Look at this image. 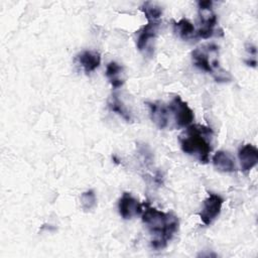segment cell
Listing matches in <instances>:
<instances>
[{"label": "cell", "instance_id": "cell-1", "mask_svg": "<svg viewBox=\"0 0 258 258\" xmlns=\"http://www.w3.org/2000/svg\"><path fill=\"white\" fill-rule=\"evenodd\" d=\"M142 221L151 235V246L154 249H163L178 230V219L173 213L161 212L148 204L144 205Z\"/></svg>", "mask_w": 258, "mask_h": 258}, {"label": "cell", "instance_id": "cell-2", "mask_svg": "<svg viewBox=\"0 0 258 258\" xmlns=\"http://www.w3.org/2000/svg\"><path fill=\"white\" fill-rule=\"evenodd\" d=\"M212 136L213 131L210 127L195 124L188 126L178 140L184 153L195 157L202 163H208L212 151Z\"/></svg>", "mask_w": 258, "mask_h": 258}, {"label": "cell", "instance_id": "cell-3", "mask_svg": "<svg viewBox=\"0 0 258 258\" xmlns=\"http://www.w3.org/2000/svg\"><path fill=\"white\" fill-rule=\"evenodd\" d=\"M218 55L219 47L213 43L197 47L191 51V59L197 68L211 74L219 83L230 82L232 76L220 66Z\"/></svg>", "mask_w": 258, "mask_h": 258}, {"label": "cell", "instance_id": "cell-4", "mask_svg": "<svg viewBox=\"0 0 258 258\" xmlns=\"http://www.w3.org/2000/svg\"><path fill=\"white\" fill-rule=\"evenodd\" d=\"M213 2L199 1V17H200V27L196 32L198 36L207 39L214 35L215 26L217 24V16L212 8Z\"/></svg>", "mask_w": 258, "mask_h": 258}, {"label": "cell", "instance_id": "cell-5", "mask_svg": "<svg viewBox=\"0 0 258 258\" xmlns=\"http://www.w3.org/2000/svg\"><path fill=\"white\" fill-rule=\"evenodd\" d=\"M167 107L176 128L188 127L194 121V111L179 96H175Z\"/></svg>", "mask_w": 258, "mask_h": 258}, {"label": "cell", "instance_id": "cell-6", "mask_svg": "<svg viewBox=\"0 0 258 258\" xmlns=\"http://www.w3.org/2000/svg\"><path fill=\"white\" fill-rule=\"evenodd\" d=\"M224 200L216 194L210 192L209 197L205 200L202 211L200 212V218L202 222L209 226L211 225L220 215Z\"/></svg>", "mask_w": 258, "mask_h": 258}, {"label": "cell", "instance_id": "cell-7", "mask_svg": "<svg viewBox=\"0 0 258 258\" xmlns=\"http://www.w3.org/2000/svg\"><path fill=\"white\" fill-rule=\"evenodd\" d=\"M143 206L131 194L124 192L119 200L118 210L120 216L125 220H130L142 214Z\"/></svg>", "mask_w": 258, "mask_h": 258}, {"label": "cell", "instance_id": "cell-8", "mask_svg": "<svg viewBox=\"0 0 258 258\" xmlns=\"http://www.w3.org/2000/svg\"><path fill=\"white\" fill-rule=\"evenodd\" d=\"M147 105L149 108V113H150L152 122H154V124L159 129L167 128L169 126V119H170L168 107L160 102L147 103Z\"/></svg>", "mask_w": 258, "mask_h": 258}, {"label": "cell", "instance_id": "cell-9", "mask_svg": "<svg viewBox=\"0 0 258 258\" xmlns=\"http://www.w3.org/2000/svg\"><path fill=\"white\" fill-rule=\"evenodd\" d=\"M158 26L159 22H148L138 31L136 45L140 51L147 52L148 49H151L150 45L156 37Z\"/></svg>", "mask_w": 258, "mask_h": 258}, {"label": "cell", "instance_id": "cell-10", "mask_svg": "<svg viewBox=\"0 0 258 258\" xmlns=\"http://www.w3.org/2000/svg\"><path fill=\"white\" fill-rule=\"evenodd\" d=\"M238 157L242 171L248 172L258 162V149L252 144H245L240 147Z\"/></svg>", "mask_w": 258, "mask_h": 258}, {"label": "cell", "instance_id": "cell-11", "mask_svg": "<svg viewBox=\"0 0 258 258\" xmlns=\"http://www.w3.org/2000/svg\"><path fill=\"white\" fill-rule=\"evenodd\" d=\"M213 164L215 168L222 172H233L236 170V163L233 155L224 150H219L213 155Z\"/></svg>", "mask_w": 258, "mask_h": 258}, {"label": "cell", "instance_id": "cell-12", "mask_svg": "<svg viewBox=\"0 0 258 258\" xmlns=\"http://www.w3.org/2000/svg\"><path fill=\"white\" fill-rule=\"evenodd\" d=\"M78 60L86 74L94 72L101 63L100 53L93 50H84L78 54Z\"/></svg>", "mask_w": 258, "mask_h": 258}, {"label": "cell", "instance_id": "cell-13", "mask_svg": "<svg viewBox=\"0 0 258 258\" xmlns=\"http://www.w3.org/2000/svg\"><path fill=\"white\" fill-rule=\"evenodd\" d=\"M106 77L108 78L111 86L118 89L124 84L123 68L116 61H110L106 68Z\"/></svg>", "mask_w": 258, "mask_h": 258}, {"label": "cell", "instance_id": "cell-14", "mask_svg": "<svg viewBox=\"0 0 258 258\" xmlns=\"http://www.w3.org/2000/svg\"><path fill=\"white\" fill-rule=\"evenodd\" d=\"M173 28L174 32L184 40L190 38L196 33L194 24L186 18H181L180 20L175 22Z\"/></svg>", "mask_w": 258, "mask_h": 258}, {"label": "cell", "instance_id": "cell-15", "mask_svg": "<svg viewBox=\"0 0 258 258\" xmlns=\"http://www.w3.org/2000/svg\"><path fill=\"white\" fill-rule=\"evenodd\" d=\"M141 10L143 11L148 22H159L158 20L162 15V8L158 4L146 1L142 4Z\"/></svg>", "mask_w": 258, "mask_h": 258}, {"label": "cell", "instance_id": "cell-16", "mask_svg": "<svg viewBox=\"0 0 258 258\" xmlns=\"http://www.w3.org/2000/svg\"><path fill=\"white\" fill-rule=\"evenodd\" d=\"M108 106L111 111L117 113L119 116H121L125 121L130 122L132 121V117L130 112L127 110L125 105L122 103V101L117 96H112L110 101L108 102Z\"/></svg>", "mask_w": 258, "mask_h": 258}, {"label": "cell", "instance_id": "cell-17", "mask_svg": "<svg viewBox=\"0 0 258 258\" xmlns=\"http://www.w3.org/2000/svg\"><path fill=\"white\" fill-rule=\"evenodd\" d=\"M97 204V198L94 190L89 189L81 195V206L84 211L92 210Z\"/></svg>", "mask_w": 258, "mask_h": 258}]
</instances>
